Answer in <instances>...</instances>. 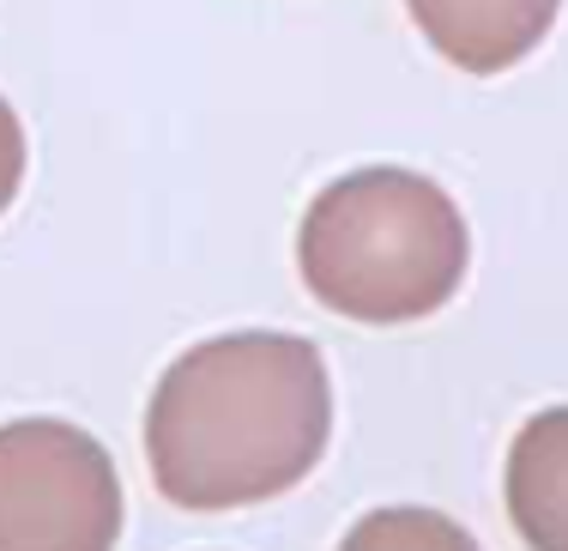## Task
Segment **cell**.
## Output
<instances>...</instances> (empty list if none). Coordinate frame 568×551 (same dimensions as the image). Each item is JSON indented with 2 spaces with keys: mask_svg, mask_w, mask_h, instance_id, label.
<instances>
[{
  "mask_svg": "<svg viewBox=\"0 0 568 551\" xmlns=\"http://www.w3.org/2000/svg\"><path fill=\"white\" fill-rule=\"evenodd\" d=\"M339 551H478V540L442 509L394 503V509H369L339 540Z\"/></svg>",
  "mask_w": 568,
  "mask_h": 551,
  "instance_id": "8992f818",
  "label": "cell"
},
{
  "mask_svg": "<svg viewBox=\"0 0 568 551\" xmlns=\"http://www.w3.org/2000/svg\"><path fill=\"white\" fill-rule=\"evenodd\" d=\"M121 473L67 419L0 424V551H115Z\"/></svg>",
  "mask_w": 568,
  "mask_h": 551,
  "instance_id": "3957f363",
  "label": "cell"
},
{
  "mask_svg": "<svg viewBox=\"0 0 568 551\" xmlns=\"http://www.w3.org/2000/svg\"><path fill=\"white\" fill-rule=\"evenodd\" d=\"M333 437V375L303 333H219L158 375L145 407L152 485L175 509L273 503L321 467Z\"/></svg>",
  "mask_w": 568,
  "mask_h": 551,
  "instance_id": "6da1fadb",
  "label": "cell"
},
{
  "mask_svg": "<svg viewBox=\"0 0 568 551\" xmlns=\"http://www.w3.org/2000/svg\"><path fill=\"white\" fill-rule=\"evenodd\" d=\"M508 521L532 551H568V407H545L508 449Z\"/></svg>",
  "mask_w": 568,
  "mask_h": 551,
  "instance_id": "5b68a950",
  "label": "cell"
},
{
  "mask_svg": "<svg viewBox=\"0 0 568 551\" xmlns=\"http://www.w3.org/2000/svg\"><path fill=\"white\" fill-rule=\"evenodd\" d=\"M296 267L321 309L363 328L424 321L471 267L466 212L442 182L399 164L333 177L296 224Z\"/></svg>",
  "mask_w": 568,
  "mask_h": 551,
  "instance_id": "7a4b0ae2",
  "label": "cell"
},
{
  "mask_svg": "<svg viewBox=\"0 0 568 551\" xmlns=\"http://www.w3.org/2000/svg\"><path fill=\"white\" fill-rule=\"evenodd\" d=\"M405 7H412L417 31L429 37V49L442 61L490 79L520 67L545 43L562 0H405Z\"/></svg>",
  "mask_w": 568,
  "mask_h": 551,
  "instance_id": "277c9868",
  "label": "cell"
},
{
  "mask_svg": "<svg viewBox=\"0 0 568 551\" xmlns=\"http://www.w3.org/2000/svg\"><path fill=\"white\" fill-rule=\"evenodd\" d=\"M24 128H19V116H12V103L0 98V212L19 200V182H24Z\"/></svg>",
  "mask_w": 568,
  "mask_h": 551,
  "instance_id": "52a82bcc",
  "label": "cell"
}]
</instances>
